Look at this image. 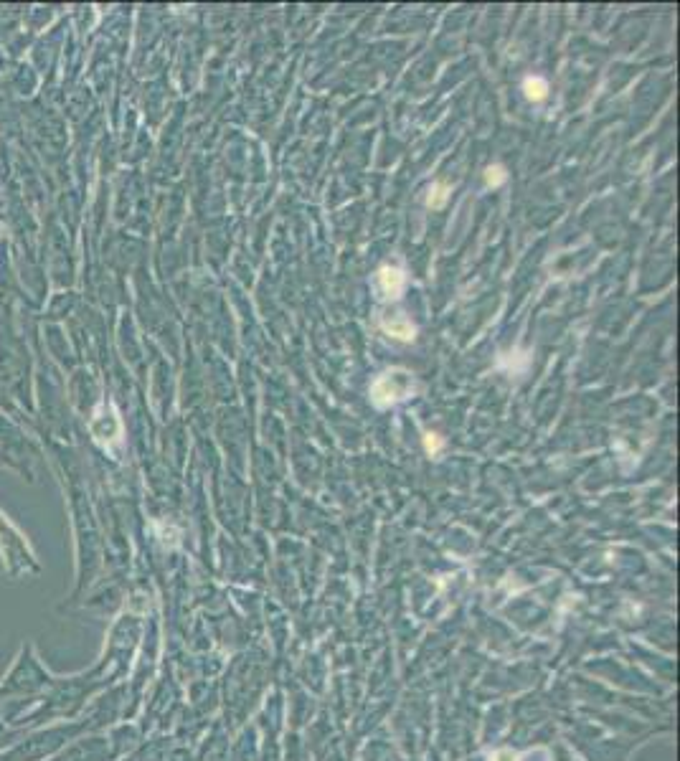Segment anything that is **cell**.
<instances>
[{
  "label": "cell",
  "instance_id": "obj_1",
  "mask_svg": "<svg viewBox=\"0 0 680 761\" xmlns=\"http://www.w3.org/2000/svg\"><path fill=\"white\" fill-rule=\"evenodd\" d=\"M414 391L412 376L406 371H389L384 376H379L371 386V399L373 404L386 409V406H394L399 401L409 399Z\"/></svg>",
  "mask_w": 680,
  "mask_h": 761
},
{
  "label": "cell",
  "instance_id": "obj_2",
  "mask_svg": "<svg viewBox=\"0 0 680 761\" xmlns=\"http://www.w3.org/2000/svg\"><path fill=\"white\" fill-rule=\"evenodd\" d=\"M376 282H379V290L384 292V297H399L406 287V274L399 267H381L376 274Z\"/></svg>",
  "mask_w": 680,
  "mask_h": 761
},
{
  "label": "cell",
  "instance_id": "obj_3",
  "mask_svg": "<svg viewBox=\"0 0 680 761\" xmlns=\"http://www.w3.org/2000/svg\"><path fill=\"white\" fill-rule=\"evenodd\" d=\"M381 328H384L391 338L406 340V343L414 340V335H417V328L412 325V320H406L401 313L384 315V318H381Z\"/></svg>",
  "mask_w": 680,
  "mask_h": 761
},
{
  "label": "cell",
  "instance_id": "obj_4",
  "mask_svg": "<svg viewBox=\"0 0 680 761\" xmlns=\"http://www.w3.org/2000/svg\"><path fill=\"white\" fill-rule=\"evenodd\" d=\"M523 92H526V97L533 99V102H541V99L549 94V84L543 82L541 77H528L526 82H523Z\"/></svg>",
  "mask_w": 680,
  "mask_h": 761
},
{
  "label": "cell",
  "instance_id": "obj_5",
  "mask_svg": "<svg viewBox=\"0 0 680 761\" xmlns=\"http://www.w3.org/2000/svg\"><path fill=\"white\" fill-rule=\"evenodd\" d=\"M447 198H450V186L447 183H434L432 191H429V206L432 209H445Z\"/></svg>",
  "mask_w": 680,
  "mask_h": 761
},
{
  "label": "cell",
  "instance_id": "obj_6",
  "mask_svg": "<svg viewBox=\"0 0 680 761\" xmlns=\"http://www.w3.org/2000/svg\"><path fill=\"white\" fill-rule=\"evenodd\" d=\"M505 181H508V173H505L503 165H490V168L485 170V183H488V186L498 188L503 186Z\"/></svg>",
  "mask_w": 680,
  "mask_h": 761
},
{
  "label": "cell",
  "instance_id": "obj_7",
  "mask_svg": "<svg viewBox=\"0 0 680 761\" xmlns=\"http://www.w3.org/2000/svg\"><path fill=\"white\" fill-rule=\"evenodd\" d=\"M442 444H445V442H442V439H439L437 434H432V432L424 434V447H427L429 455H437L439 449H442Z\"/></svg>",
  "mask_w": 680,
  "mask_h": 761
}]
</instances>
